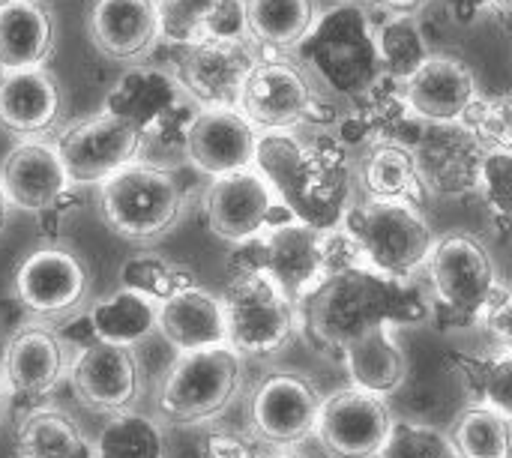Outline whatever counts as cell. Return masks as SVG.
Instances as JSON below:
<instances>
[{
	"label": "cell",
	"mask_w": 512,
	"mask_h": 458,
	"mask_svg": "<svg viewBox=\"0 0 512 458\" xmlns=\"http://www.w3.org/2000/svg\"><path fill=\"white\" fill-rule=\"evenodd\" d=\"M18 458H99L96 444L60 408H36L24 414L15 435Z\"/></svg>",
	"instance_id": "29"
},
{
	"label": "cell",
	"mask_w": 512,
	"mask_h": 458,
	"mask_svg": "<svg viewBox=\"0 0 512 458\" xmlns=\"http://www.w3.org/2000/svg\"><path fill=\"white\" fill-rule=\"evenodd\" d=\"M156 333L177 354L228 345V327H225L222 297L210 294L201 285H192V288L168 297L165 303H159Z\"/></svg>",
	"instance_id": "25"
},
{
	"label": "cell",
	"mask_w": 512,
	"mask_h": 458,
	"mask_svg": "<svg viewBox=\"0 0 512 458\" xmlns=\"http://www.w3.org/2000/svg\"><path fill=\"white\" fill-rule=\"evenodd\" d=\"M90 42L111 60L144 57L159 33V0H90Z\"/></svg>",
	"instance_id": "24"
},
{
	"label": "cell",
	"mask_w": 512,
	"mask_h": 458,
	"mask_svg": "<svg viewBox=\"0 0 512 458\" xmlns=\"http://www.w3.org/2000/svg\"><path fill=\"white\" fill-rule=\"evenodd\" d=\"M261 132L237 108H201L186 123V159L207 177L255 165Z\"/></svg>",
	"instance_id": "19"
},
{
	"label": "cell",
	"mask_w": 512,
	"mask_h": 458,
	"mask_svg": "<svg viewBox=\"0 0 512 458\" xmlns=\"http://www.w3.org/2000/svg\"><path fill=\"white\" fill-rule=\"evenodd\" d=\"M435 306L456 321H483L510 291L501 285L486 246L471 234H447L435 240L426 261Z\"/></svg>",
	"instance_id": "8"
},
{
	"label": "cell",
	"mask_w": 512,
	"mask_h": 458,
	"mask_svg": "<svg viewBox=\"0 0 512 458\" xmlns=\"http://www.w3.org/2000/svg\"><path fill=\"white\" fill-rule=\"evenodd\" d=\"M3 354H6V339H0V366H3Z\"/></svg>",
	"instance_id": "48"
},
{
	"label": "cell",
	"mask_w": 512,
	"mask_h": 458,
	"mask_svg": "<svg viewBox=\"0 0 512 458\" xmlns=\"http://www.w3.org/2000/svg\"><path fill=\"white\" fill-rule=\"evenodd\" d=\"M66 354V345L48 321H30L27 327L12 333L6 339V354L0 366L6 402L12 399L42 408V399L51 396V390L69 369Z\"/></svg>",
	"instance_id": "17"
},
{
	"label": "cell",
	"mask_w": 512,
	"mask_h": 458,
	"mask_svg": "<svg viewBox=\"0 0 512 458\" xmlns=\"http://www.w3.org/2000/svg\"><path fill=\"white\" fill-rule=\"evenodd\" d=\"M390 330H393L390 324L372 327L342 351V363L351 375V387H360L375 396H390L405 384L408 357Z\"/></svg>",
	"instance_id": "27"
},
{
	"label": "cell",
	"mask_w": 512,
	"mask_h": 458,
	"mask_svg": "<svg viewBox=\"0 0 512 458\" xmlns=\"http://www.w3.org/2000/svg\"><path fill=\"white\" fill-rule=\"evenodd\" d=\"M228 345L240 357H267L288 345L297 306L267 273L231 276L222 294Z\"/></svg>",
	"instance_id": "9"
},
{
	"label": "cell",
	"mask_w": 512,
	"mask_h": 458,
	"mask_svg": "<svg viewBox=\"0 0 512 458\" xmlns=\"http://www.w3.org/2000/svg\"><path fill=\"white\" fill-rule=\"evenodd\" d=\"M282 207L285 204L276 198L273 186L255 165L234 174L213 177L204 198L210 231L234 246L264 234L270 225H282L276 219Z\"/></svg>",
	"instance_id": "14"
},
{
	"label": "cell",
	"mask_w": 512,
	"mask_h": 458,
	"mask_svg": "<svg viewBox=\"0 0 512 458\" xmlns=\"http://www.w3.org/2000/svg\"><path fill=\"white\" fill-rule=\"evenodd\" d=\"M192 285H195V276L186 267L162 258V255H132L120 267V288L138 291V294L150 297L153 303H165L168 297H174Z\"/></svg>",
	"instance_id": "35"
},
{
	"label": "cell",
	"mask_w": 512,
	"mask_h": 458,
	"mask_svg": "<svg viewBox=\"0 0 512 458\" xmlns=\"http://www.w3.org/2000/svg\"><path fill=\"white\" fill-rule=\"evenodd\" d=\"M93 444L99 458H168L162 426L132 408L111 414Z\"/></svg>",
	"instance_id": "33"
},
{
	"label": "cell",
	"mask_w": 512,
	"mask_h": 458,
	"mask_svg": "<svg viewBox=\"0 0 512 458\" xmlns=\"http://www.w3.org/2000/svg\"><path fill=\"white\" fill-rule=\"evenodd\" d=\"M512 420L489 405L465 408L450 432V450L456 458H512Z\"/></svg>",
	"instance_id": "32"
},
{
	"label": "cell",
	"mask_w": 512,
	"mask_h": 458,
	"mask_svg": "<svg viewBox=\"0 0 512 458\" xmlns=\"http://www.w3.org/2000/svg\"><path fill=\"white\" fill-rule=\"evenodd\" d=\"M462 372L474 381L477 396L483 399V405H489L492 411L504 414L512 420V354H501L489 363H474V360H459Z\"/></svg>",
	"instance_id": "38"
},
{
	"label": "cell",
	"mask_w": 512,
	"mask_h": 458,
	"mask_svg": "<svg viewBox=\"0 0 512 458\" xmlns=\"http://www.w3.org/2000/svg\"><path fill=\"white\" fill-rule=\"evenodd\" d=\"M375 42H378L381 69L399 81H405L432 54L426 48V36L411 12H393V18H387L378 27Z\"/></svg>",
	"instance_id": "34"
},
{
	"label": "cell",
	"mask_w": 512,
	"mask_h": 458,
	"mask_svg": "<svg viewBox=\"0 0 512 458\" xmlns=\"http://www.w3.org/2000/svg\"><path fill=\"white\" fill-rule=\"evenodd\" d=\"M435 303L426 300L414 279H390L369 267H348L327 276L312 294L297 303L306 339L339 354L366 330L381 324H420L432 318Z\"/></svg>",
	"instance_id": "1"
},
{
	"label": "cell",
	"mask_w": 512,
	"mask_h": 458,
	"mask_svg": "<svg viewBox=\"0 0 512 458\" xmlns=\"http://www.w3.org/2000/svg\"><path fill=\"white\" fill-rule=\"evenodd\" d=\"M483 321H486V327L495 333V339L504 345V351H510L512 354V294H507Z\"/></svg>",
	"instance_id": "42"
},
{
	"label": "cell",
	"mask_w": 512,
	"mask_h": 458,
	"mask_svg": "<svg viewBox=\"0 0 512 458\" xmlns=\"http://www.w3.org/2000/svg\"><path fill=\"white\" fill-rule=\"evenodd\" d=\"M63 93L48 66L0 72V129L39 138L60 120Z\"/></svg>",
	"instance_id": "23"
},
{
	"label": "cell",
	"mask_w": 512,
	"mask_h": 458,
	"mask_svg": "<svg viewBox=\"0 0 512 458\" xmlns=\"http://www.w3.org/2000/svg\"><path fill=\"white\" fill-rule=\"evenodd\" d=\"M51 54V12L39 0H0V72L45 66Z\"/></svg>",
	"instance_id": "26"
},
{
	"label": "cell",
	"mask_w": 512,
	"mask_h": 458,
	"mask_svg": "<svg viewBox=\"0 0 512 458\" xmlns=\"http://www.w3.org/2000/svg\"><path fill=\"white\" fill-rule=\"evenodd\" d=\"M324 399L306 381L294 372H276L252 396V432L261 444L270 447H297L312 432H318Z\"/></svg>",
	"instance_id": "16"
},
{
	"label": "cell",
	"mask_w": 512,
	"mask_h": 458,
	"mask_svg": "<svg viewBox=\"0 0 512 458\" xmlns=\"http://www.w3.org/2000/svg\"><path fill=\"white\" fill-rule=\"evenodd\" d=\"M378 458H456L450 450V441L420 423L393 420L390 438Z\"/></svg>",
	"instance_id": "39"
},
{
	"label": "cell",
	"mask_w": 512,
	"mask_h": 458,
	"mask_svg": "<svg viewBox=\"0 0 512 458\" xmlns=\"http://www.w3.org/2000/svg\"><path fill=\"white\" fill-rule=\"evenodd\" d=\"M258 60H261V48L249 36L243 39L204 36L186 45L177 63V84L201 108H237L243 81L249 78Z\"/></svg>",
	"instance_id": "13"
},
{
	"label": "cell",
	"mask_w": 512,
	"mask_h": 458,
	"mask_svg": "<svg viewBox=\"0 0 512 458\" xmlns=\"http://www.w3.org/2000/svg\"><path fill=\"white\" fill-rule=\"evenodd\" d=\"M321 99L303 66L282 54H261L243 81L237 111L258 132H291L300 123H318Z\"/></svg>",
	"instance_id": "10"
},
{
	"label": "cell",
	"mask_w": 512,
	"mask_h": 458,
	"mask_svg": "<svg viewBox=\"0 0 512 458\" xmlns=\"http://www.w3.org/2000/svg\"><path fill=\"white\" fill-rule=\"evenodd\" d=\"M363 186L369 192V198H381V201H402V204H423L426 195V183L414 156V147L402 144V141H378L363 165Z\"/></svg>",
	"instance_id": "30"
},
{
	"label": "cell",
	"mask_w": 512,
	"mask_h": 458,
	"mask_svg": "<svg viewBox=\"0 0 512 458\" xmlns=\"http://www.w3.org/2000/svg\"><path fill=\"white\" fill-rule=\"evenodd\" d=\"M90 291L84 261L63 246L45 243L21 258L12 276V294L24 303L33 321H60L81 309Z\"/></svg>",
	"instance_id": "12"
},
{
	"label": "cell",
	"mask_w": 512,
	"mask_h": 458,
	"mask_svg": "<svg viewBox=\"0 0 512 458\" xmlns=\"http://www.w3.org/2000/svg\"><path fill=\"white\" fill-rule=\"evenodd\" d=\"M222 0H159V33L168 42L192 45L204 39Z\"/></svg>",
	"instance_id": "36"
},
{
	"label": "cell",
	"mask_w": 512,
	"mask_h": 458,
	"mask_svg": "<svg viewBox=\"0 0 512 458\" xmlns=\"http://www.w3.org/2000/svg\"><path fill=\"white\" fill-rule=\"evenodd\" d=\"M477 96L480 90L471 66L453 54H429L402 81L408 114L426 123H462Z\"/></svg>",
	"instance_id": "20"
},
{
	"label": "cell",
	"mask_w": 512,
	"mask_h": 458,
	"mask_svg": "<svg viewBox=\"0 0 512 458\" xmlns=\"http://www.w3.org/2000/svg\"><path fill=\"white\" fill-rule=\"evenodd\" d=\"M297 51L306 60V72H315L318 81L351 99L369 96L384 72L375 30L366 12L354 3H339L318 12L312 33Z\"/></svg>",
	"instance_id": "3"
},
{
	"label": "cell",
	"mask_w": 512,
	"mask_h": 458,
	"mask_svg": "<svg viewBox=\"0 0 512 458\" xmlns=\"http://www.w3.org/2000/svg\"><path fill=\"white\" fill-rule=\"evenodd\" d=\"M186 198L165 165L132 162L99 183V213L105 225L129 243L165 237L183 216Z\"/></svg>",
	"instance_id": "5"
},
{
	"label": "cell",
	"mask_w": 512,
	"mask_h": 458,
	"mask_svg": "<svg viewBox=\"0 0 512 458\" xmlns=\"http://www.w3.org/2000/svg\"><path fill=\"white\" fill-rule=\"evenodd\" d=\"M255 168L267 177L294 219L321 231H336L342 225L351 174L342 150L330 138L303 144L291 132H261Z\"/></svg>",
	"instance_id": "2"
},
{
	"label": "cell",
	"mask_w": 512,
	"mask_h": 458,
	"mask_svg": "<svg viewBox=\"0 0 512 458\" xmlns=\"http://www.w3.org/2000/svg\"><path fill=\"white\" fill-rule=\"evenodd\" d=\"M462 126H468L489 153L492 150L512 153V96H492V99L477 96L468 114L462 117Z\"/></svg>",
	"instance_id": "37"
},
{
	"label": "cell",
	"mask_w": 512,
	"mask_h": 458,
	"mask_svg": "<svg viewBox=\"0 0 512 458\" xmlns=\"http://www.w3.org/2000/svg\"><path fill=\"white\" fill-rule=\"evenodd\" d=\"M243 273H267L297 306L330 276V231L300 219L270 225L264 234L234 246L228 279Z\"/></svg>",
	"instance_id": "6"
},
{
	"label": "cell",
	"mask_w": 512,
	"mask_h": 458,
	"mask_svg": "<svg viewBox=\"0 0 512 458\" xmlns=\"http://www.w3.org/2000/svg\"><path fill=\"white\" fill-rule=\"evenodd\" d=\"M54 144L72 186H99L120 168L138 162L144 132L129 117L102 111L63 129Z\"/></svg>",
	"instance_id": "11"
},
{
	"label": "cell",
	"mask_w": 512,
	"mask_h": 458,
	"mask_svg": "<svg viewBox=\"0 0 512 458\" xmlns=\"http://www.w3.org/2000/svg\"><path fill=\"white\" fill-rule=\"evenodd\" d=\"M96 339L108 342V345H120V348H135L141 342H147L156 333V321H159V303H153L150 297L129 291V288H117L105 297H99L90 309H87Z\"/></svg>",
	"instance_id": "31"
},
{
	"label": "cell",
	"mask_w": 512,
	"mask_h": 458,
	"mask_svg": "<svg viewBox=\"0 0 512 458\" xmlns=\"http://www.w3.org/2000/svg\"><path fill=\"white\" fill-rule=\"evenodd\" d=\"M486 3H489V9H495L501 15H512V0H486Z\"/></svg>",
	"instance_id": "45"
},
{
	"label": "cell",
	"mask_w": 512,
	"mask_h": 458,
	"mask_svg": "<svg viewBox=\"0 0 512 458\" xmlns=\"http://www.w3.org/2000/svg\"><path fill=\"white\" fill-rule=\"evenodd\" d=\"M360 252V261L390 279H414L426 267L435 237L420 207L402 201L369 198L348 207L339 225Z\"/></svg>",
	"instance_id": "4"
},
{
	"label": "cell",
	"mask_w": 512,
	"mask_h": 458,
	"mask_svg": "<svg viewBox=\"0 0 512 458\" xmlns=\"http://www.w3.org/2000/svg\"><path fill=\"white\" fill-rule=\"evenodd\" d=\"M381 6H387L390 12H414V9H420L426 0H378Z\"/></svg>",
	"instance_id": "44"
},
{
	"label": "cell",
	"mask_w": 512,
	"mask_h": 458,
	"mask_svg": "<svg viewBox=\"0 0 512 458\" xmlns=\"http://www.w3.org/2000/svg\"><path fill=\"white\" fill-rule=\"evenodd\" d=\"M249 39L267 54H285L306 42L315 27V0H243Z\"/></svg>",
	"instance_id": "28"
},
{
	"label": "cell",
	"mask_w": 512,
	"mask_h": 458,
	"mask_svg": "<svg viewBox=\"0 0 512 458\" xmlns=\"http://www.w3.org/2000/svg\"><path fill=\"white\" fill-rule=\"evenodd\" d=\"M243 390V357L231 345L177 354L159 387L165 420L192 426L219 417Z\"/></svg>",
	"instance_id": "7"
},
{
	"label": "cell",
	"mask_w": 512,
	"mask_h": 458,
	"mask_svg": "<svg viewBox=\"0 0 512 458\" xmlns=\"http://www.w3.org/2000/svg\"><path fill=\"white\" fill-rule=\"evenodd\" d=\"M276 458H306V456H276Z\"/></svg>",
	"instance_id": "49"
},
{
	"label": "cell",
	"mask_w": 512,
	"mask_h": 458,
	"mask_svg": "<svg viewBox=\"0 0 512 458\" xmlns=\"http://www.w3.org/2000/svg\"><path fill=\"white\" fill-rule=\"evenodd\" d=\"M0 186L9 207L39 216L69 195L72 180L57 144L45 138H21L0 165Z\"/></svg>",
	"instance_id": "21"
},
{
	"label": "cell",
	"mask_w": 512,
	"mask_h": 458,
	"mask_svg": "<svg viewBox=\"0 0 512 458\" xmlns=\"http://www.w3.org/2000/svg\"><path fill=\"white\" fill-rule=\"evenodd\" d=\"M450 9L459 21H474L483 9H489L486 0H450Z\"/></svg>",
	"instance_id": "43"
},
{
	"label": "cell",
	"mask_w": 512,
	"mask_h": 458,
	"mask_svg": "<svg viewBox=\"0 0 512 458\" xmlns=\"http://www.w3.org/2000/svg\"><path fill=\"white\" fill-rule=\"evenodd\" d=\"M12 207H9V201H6V195H3V186H0V228L6 225V213H9Z\"/></svg>",
	"instance_id": "46"
},
{
	"label": "cell",
	"mask_w": 512,
	"mask_h": 458,
	"mask_svg": "<svg viewBox=\"0 0 512 458\" xmlns=\"http://www.w3.org/2000/svg\"><path fill=\"white\" fill-rule=\"evenodd\" d=\"M435 129L414 147L426 189L441 195H462L483 186V162L489 150L462 123H432Z\"/></svg>",
	"instance_id": "22"
},
{
	"label": "cell",
	"mask_w": 512,
	"mask_h": 458,
	"mask_svg": "<svg viewBox=\"0 0 512 458\" xmlns=\"http://www.w3.org/2000/svg\"><path fill=\"white\" fill-rule=\"evenodd\" d=\"M495 219L512 231V153L492 150L483 162V186Z\"/></svg>",
	"instance_id": "40"
},
{
	"label": "cell",
	"mask_w": 512,
	"mask_h": 458,
	"mask_svg": "<svg viewBox=\"0 0 512 458\" xmlns=\"http://www.w3.org/2000/svg\"><path fill=\"white\" fill-rule=\"evenodd\" d=\"M393 429L384 396L360 387L336 390L324 399L318 438L330 458H378Z\"/></svg>",
	"instance_id": "15"
},
{
	"label": "cell",
	"mask_w": 512,
	"mask_h": 458,
	"mask_svg": "<svg viewBox=\"0 0 512 458\" xmlns=\"http://www.w3.org/2000/svg\"><path fill=\"white\" fill-rule=\"evenodd\" d=\"M3 405H6V384H3V372H0V417H3Z\"/></svg>",
	"instance_id": "47"
},
{
	"label": "cell",
	"mask_w": 512,
	"mask_h": 458,
	"mask_svg": "<svg viewBox=\"0 0 512 458\" xmlns=\"http://www.w3.org/2000/svg\"><path fill=\"white\" fill-rule=\"evenodd\" d=\"M201 458H258L255 447L249 438L234 435V432H213L204 447H201Z\"/></svg>",
	"instance_id": "41"
},
{
	"label": "cell",
	"mask_w": 512,
	"mask_h": 458,
	"mask_svg": "<svg viewBox=\"0 0 512 458\" xmlns=\"http://www.w3.org/2000/svg\"><path fill=\"white\" fill-rule=\"evenodd\" d=\"M69 384L84 408L111 417L135 405L141 393V366L132 348L96 342L72 354Z\"/></svg>",
	"instance_id": "18"
}]
</instances>
